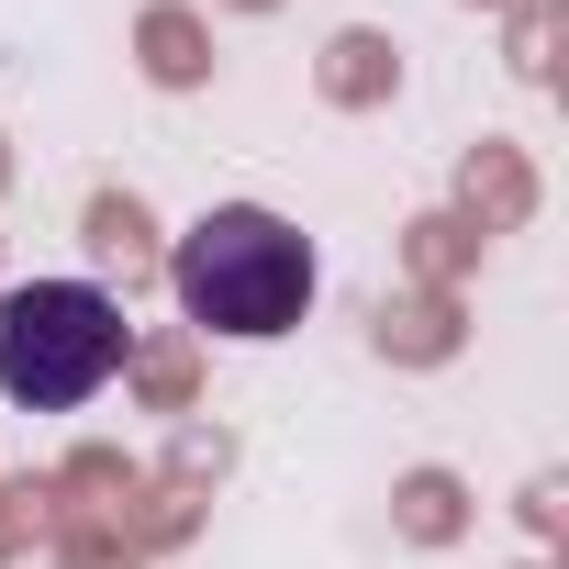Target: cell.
Segmentation results:
<instances>
[{
	"mask_svg": "<svg viewBox=\"0 0 569 569\" xmlns=\"http://www.w3.org/2000/svg\"><path fill=\"white\" fill-rule=\"evenodd\" d=\"M123 369V302L90 279H23L0 291V391L23 413H79Z\"/></svg>",
	"mask_w": 569,
	"mask_h": 569,
	"instance_id": "cell-2",
	"label": "cell"
},
{
	"mask_svg": "<svg viewBox=\"0 0 569 569\" xmlns=\"http://www.w3.org/2000/svg\"><path fill=\"white\" fill-rule=\"evenodd\" d=\"M168 291H179L190 325H212L234 347H268V336H291L302 302H313V246H302V223H279L268 201H212L168 246Z\"/></svg>",
	"mask_w": 569,
	"mask_h": 569,
	"instance_id": "cell-1",
	"label": "cell"
}]
</instances>
